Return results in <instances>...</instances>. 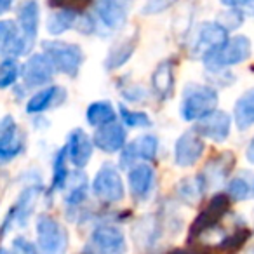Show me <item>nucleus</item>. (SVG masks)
<instances>
[{
  "mask_svg": "<svg viewBox=\"0 0 254 254\" xmlns=\"http://www.w3.org/2000/svg\"><path fill=\"white\" fill-rule=\"evenodd\" d=\"M68 157L66 150L60 148L53 160V178H51V191H61L66 188V183L70 180V169H68Z\"/></svg>",
  "mask_w": 254,
  "mask_h": 254,
  "instance_id": "30",
  "label": "nucleus"
},
{
  "mask_svg": "<svg viewBox=\"0 0 254 254\" xmlns=\"http://www.w3.org/2000/svg\"><path fill=\"white\" fill-rule=\"evenodd\" d=\"M246 159H247V162L254 166V136H253V139H251L249 145H247V148H246Z\"/></svg>",
  "mask_w": 254,
  "mask_h": 254,
  "instance_id": "41",
  "label": "nucleus"
},
{
  "mask_svg": "<svg viewBox=\"0 0 254 254\" xmlns=\"http://www.w3.org/2000/svg\"><path fill=\"white\" fill-rule=\"evenodd\" d=\"M26 146V136L19 129L12 115L0 119V166L12 162L23 153Z\"/></svg>",
  "mask_w": 254,
  "mask_h": 254,
  "instance_id": "11",
  "label": "nucleus"
},
{
  "mask_svg": "<svg viewBox=\"0 0 254 254\" xmlns=\"http://www.w3.org/2000/svg\"><path fill=\"white\" fill-rule=\"evenodd\" d=\"M68 193L64 197V204L68 205V209H78L80 205L85 204L87 200V193H89V185L87 181V174L82 173V169H75L73 173H70V180L66 183Z\"/></svg>",
  "mask_w": 254,
  "mask_h": 254,
  "instance_id": "27",
  "label": "nucleus"
},
{
  "mask_svg": "<svg viewBox=\"0 0 254 254\" xmlns=\"http://www.w3.org/2000/svg\"><path fill=\"white\" fill-rule=\"evenodd\" d=\"M138 42H139L138 28L132 26L131 30H126V32L113 42V46L108 49V54H106V58H105L106 70L113 71V70L122 68L124 64L132 58L136 47H138Z\"/></svg>",
  "mask_w": 254,
  "mask_h": 254,
  "instance_id": "18",
  "label": "nucleus"
},
{
  "mask_svg": "<svg viewBox=\"0 0 254 254\" xmlns=\"http://www.w3.org/2000/svg\"><path fill=\"white\" fill-rule=\"evenodd\" d=\"M219 96L214 85L190 82L183 87L180 101V117L185 122H198L218 110Z\"/></svg>",
  "mask_w": 254,
  "mask_h": 254,
  "instance_id": "1",
  "label": "nucleus"
},
{
  "mask_svg": "<svg viewBox=\"0 0 254 254\" xmlns=\"http://www.w3.org/2000/svg\"><path fill=\"white\" fill-rule=\"evenodd\" d=\"M78 18H80V11H77V9H56V11H53L47 16L46 30L53 37L64 35L66 32H70V30H73L77 26Z\"/></svg>",
  "mask_w": 254,
  "mask_h": 254,
  "instance_id": "25",
  "label": "nucleus"
},
{
  "mask_svg": "<svg viewBox=\"0 0 254 254\" xmlns=\"http://www.w3.org/2000/svg\"><path fill=\"white\" fill-rule=\"evenodd\" d=\"M56 75L51 61L44 53H33L21 64V87L25 91H37L53 84Z\"/></svg>",
  "mask_w": 254,
  "mask_h": 254,
  "instance_id": "10",
  "label": "nucleus"
},
{
  "mask_svg": "<svg viewBox=\"0 0 254 254\" xmlns=\"http://www.w3.org/2000/svg\"><path fill=\"white\" fill-rule=\"evenodd\" d=\"M127 239L117 223L99 221L84 244V254H126Z\"/></svg>",
  "mask_w": 254,
  "mask_h": 254,
  "instance_id": "4",
  "label": "nucleus"
},
{
  "mask_svg": "<svg viewBox=\"0 0 254 254\" xmlns=\"http://www.w3.org/2000/svg\"><path fill=\"white\" fill-rule=\"evenodd\" d=\"M249 254H254V249H253V251H251V253H249Z\"/></svg>",
  "mask_w": 254,
  "mask_h": 254,
  "instance_id": "45",
  "label": "nucleus"
},
{
  "mask_svg": "<svg viewBox=\"0 0 254 254\" xmlns=\"http://www.w3.org/2000/svg\"><path fill=\"white\" fill-rule=\"evenodd\" d=\"M0 254H11V253H9L7 249H2V247H0Z\"/></svg>",
  "mask_w": 254,
  "mask_h": 254,
  "instance_id": "43",
  "label": "nucleus"
},
{
  "mask_svg": "<svg viewBox=\"0 0 254 254\" xmlns=\"http://www.w3.org/2000/svg\"><path fill=\"white\" fill-rule=\"evenodd\" d=\"M21 78V64L14 58H2L0 60V91L18 85Z\"/></svg>",
  "mask_w": 254,
  "mask_h": 254,
  "instance_id": "32",
  "label": "nucleus"
},
{
  "mask_svg": "<svg viewBox=\"0 0 254 254\" xmlns=\"http://www.w3.org/2000/svg\"><path fill=\"white\" fill-rule=\"evenodd\" d=\"M205 152V143L195 131H187L174 143V162L178 167H193Z\"/></svg>",
  "mask_w": 254,
  "mask_h": 254,
  "instance_id": "19",
  "label": "nucleus"
},
{
  "mask_svg": "<svg viewBox=\"0 0 254 254\" xmlns=\"http://www.w3.org/2000/svg\"><path fill=\"white\" fill-rule=\"evenodd\" d=\"M32 44L25 39L16 19H0V58H14L28 54Z\"/></svg>",
  "mask_w": 254,
  "mask_h": 254,
  "instance_id": "15",
  "label": "nucleus"
},
{
  "mask_svg": "<svg viewBox=\"0 0 254 254\" xmlns=\"http://www.w3.org/2000/svg\"><path fill=\"white\" fill-rule=\"evenodd\" d=\"M226 195L230 200L244 202L253 195V183L244 176H235L226 183Z\"/></svg>",
  "mask_w": 254,
  "mask_h": 254,
  "instance_id": "33",
  "label": "nucleus"
},
{
  "mask_svg": "<svg viewBox=\"0 0 254 254\" xmlns=\"http://www.w3.org/2000/svg\"><path fill=\"white\" fill-rule=\"evenodd\" d=\"M176 63L174 60H162L155 68H153L152 78H150V85H152V92L159 101H167L173 98L174 84H176V73H174Z\"/></svg>",
  "mask_w": 254,
  "mask_h": 254,
  "instance_id": "22",
  "label": "nucleus"
},
{
  "mask_svg": "<svg viewBox=\"0 0 254 254\" xmlns=\"http://www.w3.org/2000/svg\"><path fill=\"white\" fill-rule=\"evenodd\" d=\"M119 117L120 122L124 124V127H129V129H150L153 126L152 117L146 112H141V110H131L126 108L124 105L119 106Z\"/></svg>",
  "mask_w": 254,
  "mask_h": 254,
  "instance_id": "31",
  "label": "nucleus"
},
{
  "mask_svg": "<svg viewBox=\"0 0 254 254\" xmlns=\"http://www.w3.org/2000/svg\"><path fill=\"white\" fill-rule=\"evenodd\" d=\"M42 193H44V187L40 183H32L23 188L19 191L16 202L12 204V207L9 209L4 223H2L0 235H5L11 228H25L28 225L30 218H32Z\"/></svg>",
  "mask_w": 254,
  "mask_h": 254,
  "instance_id": "6",
  "label": "nucleus"
},
{
  "mask_svg": "<svg viewBox=\"0 0 254 254\" xmlns=\"http://www.w3.org/2000/svg\"><path fill=\"white\" fill-rule=\"evenodd\" d=\"M119 91H120V94L124 96V99L129 103H141V101H146V99H148L146 89L139 84L129 82V78H127V82L124 85L119 84Z\"/></svg>",
  "mask_w": 254,
  "mask_h": 254,
  "instance_id": "34",
  "label": "nucleus"
},
{
  "mask_svg": "<svg viewBox=\"0 0 254 254\" xmlns=\"http://www.w3.org/2000/svg\"><path fill=\"white\" fill-rule=\"evenodd\" d=\"M117 117H119V110L113 106V103L106 101V99L92 101L85 110V120L89 126L96 127V129L117 122Z\"/></svg>",
  "mask_w": 254,
  "mask_h": 254,
  "instance_id": "29",
  "label": "nucleus"
},
{
  "mask_svg": "<svg viewBox=\"0 0 254 254\" xmlns=\"http://www.w3.org/2000/svg\"><path fill=\"white\" fill-rule=\"evenodd\" d=\"M16 23L25 35V39L33 46L40 30V5L37 0H25L16 12Z\"/></svg>",
  "mask_w": 254,
  "mask_h": 254,
  "instance_id": "24",
  "label": "nucleus"
},
{
  "mask_svg": "<svg viewBox=\"0 0 254 254\" xmlns=\"http://www.w3.org/2000/svg\"><path fill=\"white\" fill-rule=\"evenodd\" d=\"M232 124L233 119L228 112L223 110H214L209 113L207 117L200 119L195 122L193 131L200 136L202 139H209L212 143H223L228 139L230 132H232Z\"/></svg>",
  "mask_w": 254,
  "mask_h": 254,
  "instance_id": "16",
  "label": "nucleus"
},
{
  "mask_svg": "<svg viewBox=\"0 0 254 254\" xmlns=\"http://www.w3.org/2000/svg\"><path fill=\"white\" fill-rule=\"evenodd\" d=\"M91 191L101 204L113 205L126 198V183L120 169L113 164H105L91 181Z\"/></svg>",
  "mask_w": 254,
  "mask_h": 254,
  "instance_id": "7",
  "label": "nucleus"
},
{
  "mask_svg": "<svg viewBox=\"0 0 254 254\" xmlns=\"http://www.w3.org/2000/svg\"><path fill=\"white\" fill-rule=\"evenodd\" d=\"M207 191L205 183L202 180L200 174H195V176H187L178 183L176 187V197L180 198L183 204L195 207L197 204H200L202 197Z\"/></svg>",
  "mask_w": 254,
  "mask_h": 254,
  "instance_id": "28",
  "label": "nucleus"
},
{
  "mask_svg": "<svg viewBox=\"0 0 254 254\" xmlns=\"http://www.w3.org/2000/svg\"><path fill=\"white\" fill-rule=\"evenodd\" d=\"M64 99H66V91H64L61 85L49 84L42 89H37V91L26 99L25 110L28 115H42L47 110L63 105Z\"/></svg>",
  "mask_w": 254,
  "mask_h": 254,
  "instance_id": "21",
  "label": "nucleus"
},
{
  "mask_svg": "<svg viewBox=\"0 0 254 254\" xmlns=\"http://www.w3.org/2000/svg\"><path fill=\"white\" fill-rule=\"evenodd\" d=\"M228 39L230 32L218 19L216 21H202L193 30L190 46H188V54L191 60H198L204 63L212 54L218 53Z\"/></svg>",
  "mask_w": 254,
  "mask_h": 254,
  "instance_id": "3",
  "label": "nucleus"
},
{
  "mask_svg": "<svg viewBox=\"0 0 254 254\" xmlns=\"http://www.w3.org/2000/svg\"><path fill=\"white\" fill-rule=\"evenodd\" d=\"M244 19H246V14L239 9H228L226 12H223L221 18L218 19L223 26H225L228 32H233V30H239L242 26Z\"/></svg>",
  "mask_w": 254,
  "mask_h": 254,
  "instance_id": "35",
  "label": "nucleus"
},
{
  "mask_svg": "<svg viewBox=\"0 0 254 254\" xmlns=\"http://www.w3.org/2000/svg\"><path fill=\"white\" fill-rule=\"evenodd\" d=\"M64 150H66L68 162H70L75 169H85L92 159L94 143H92V138L84 129L75 127V129H71V131L68 132Z\"/></svg>",
  "mask_w": 254,
  "mask_h": 254,
  "instance_id": "17",
  "label": "nucleus"
},
{
  "mask_svg": "<svg viewBox=\"0 0 254 254\" xmlns=\"http://www.w3.org/2000/svg\"><path fill=\"white\" fill-rule=\"evenodd\" d=\"M14 7V0H0V16L7 14Z\"/></svg>",
  "mask_w": 254,
  "mask_h": 254,
  "instance_id": "40",
  "label": "nucleus"
},
{
  "mask_svg": "<svg viewBox=\"0 0 254 254\" xmlns=\"http://www.w3.org/2000/svg\"><path fill=\"white\" fill-rule=\"evenodd\" d=\"M253 54V44H251L249 37L246 35H233L226 40V44L212 54L209 60L204 61L207 71L214 73V71H223L230 66H235L244 61H247Z\"/></svg>",
  "mask_w": 254,
  "mask_h": 254,
  "instance_id": "9",
  "label": "nucleus"
},
{
  "mask_svg": "<svg viewBox=\"0 0 254 254\" xmlns=\"http://www.w3.org/2000/svg\"><path fill=\"white\" fill-rule=\"evenodd\" d=\"M221 4L228 9H239L246 16H254V0H221Z\"/></svg>",
  "mask_w": 254,
  "mask_h": 254,
  "instance_id": "38",
  "label": "nucleus"
},
{
  "mask_svg": "<svg viewBox=\"0 0 254 254\" xmlns=\"http://www.w3.org/2000/svg\"><path fill=\"white\" fill-rule=\"evenodd\" d=\"M11 254H39L37 244H33L32 240H28L26 237H16L11 242Z\"/></svg>",
  "mask_w": 254,
  "mask_h": 254,
  "instance_id": "37",
  "label": "nucleus"
},
{
  "mask_svg": "<svg viewBox=\"0 0 254 254\" xmlns=\"http://www.w3.org/2000/svg\"><path fill=\"white\" fill-rule=\"evenodd\" d=\"M232 119L239 131H247L254 126V87H249L239 96L233 105Z\"/></svg>",
  "mask_w": 254,
  "mask_h": 254,
  "instance_id": "26",
  "label": "nucleus"
},
{
  "mask_svg": "<svg viewBox=\"0 0 254 254\" xmlns=\"http://www.w3.org/2000/svg\"><path fill=\"white\" fill-rule=\"evenodd\" d=\"M230 211V198L226 193H216L212 195V198L209 200V204L204 207V211H200V214L193 219L190 226V233L188 239H195L198 233L205 232V230L212 228V226L219 225L221 219L226 216V212Z\"/></svg>",
  "mask_w": 254,
  "mask_h": 254,
  "instance_id": "14",
  "label": "nucleus"
},
{
  "mask_svg": "<svg viewBox=\"0 0 254 254\" xmlns=\"http://www.w3.org/2000/svg\"><path fill=\"white\" fill-rule=\"evenodd\" d=\"M39 254H66L70 235L63 223L51 214H39L35 221Z\"/></svg>",
  "mask_w": 254,
  "mask_h": 254,
  "instance_id": "5",
  "label": "nucleus"
},
{
  "mask_svg": "<svg viewBox=\"0 0 254 254\" xmlns=\"http://www.w3.org/2000/svg\"><path fill=\"white\" fill-rule=\"evenodd\" d=\"M40 49L51 61L54 71L75 78L85 63V53L78 44L64 40H44Z\"/></svg>",
  "mask_w": 254,
  "mask_h": 254,
  "instance_id": "2",
  "label": "nucleus"
},
{
  "mask_svg": "<svg viewBox=\"0 0 254 254\" xmlns=\"http://www.w3.org/2000/svg\"><path fill=\"white\" fill-rule=\"evenodd\" d=\"M99 35L106 37L124 30L129 16V0H92V11Z\"/></svg>",
  "mask_w": 254,
  "mask_h": 254,
  "instance_id": "8",
  "label": "nucleus"
},
{
  "mask_svg": "<svg viewBox=\"0 0 254 254\" xmlns=\"http://www.w3.org/2000/svg\"><path fill=\"white\" fill-rule=\"evenodd\" d=\"M157 174L152 164L148 162H136L127 169V187H129V193L134 198V202L141 204L146 202L153 193L155 188Z\"/></svg>",
  "mask_w": 254,
  "mask_h": 254,
  "instance_id": "13",
  "label": "nucleus"
},
{
  "mask_svg": "<svg viewBox=\"0 0 254 254\" xmlns=\"http://www.w3.org/2000/svg\"><path fill=\"white\" fill-rule=\"evenodd\" d=\"M94 148L103 153H119L127 145V129L122 122H112L108 126L98 127L92 134Z\"/></svg>",
  "mask_w": 254,
  "mask_h": 254,
  "instance_id": "20",
  "label": "nucleus"
},
{
  "mask_svg": "<svg viewBox=\"0 0 254 254\" xmlns=\"http://www.w3.org/2000/svg\"><path fill=\"white\" fill-rule=\"evenodd\" d=\"M87 2H91V0H49V4L58 9L68 7V9H77V11H78V4H87Z\"/></svg>",
  "mask_w": 254,
  "mask_h": 254,
  "instance_id": "39",
  "label": "nucleus"
},
{
  "mask_svg": "<svg viewBox=\"0 0 254 254\" xmlns=\"http://www.w3.org/2000/svg\"><path fill=\"white\" fill-rule=\"evenodd\" d=\"M169 254H193V253H190V251H173V253H169Z\"/></svg>",
  "mask_w": 254,
  "mask_h": 254,
  "instance_id": "42",
  "label": "nucleus"
},
{
  "mask_svg": "<svg viewBox=\"0 0 254 254\" xmlns=\"http://www.w3.org/2000/svg\"><path fill=\"white\" fill-rule=\"evenodd\" d=\"M176 0H146L145 5L141 7L143 16H155L160 12H166L169 7H173Z\"/></svg>",
  "mask_w": 254,
  "mask_h": 254,
  "instance_id": "36",
  "label": "nucleus"
},
{
  "mask_svg": "<svg viewBox=\"0 0 254 254\" xmlns=\"http://www.w3.org/2000/svg\"><path fill=\"white\" fill-rule=\"evenodd\" d=\"M253 195H254V181H253Z\"/></svg>",
  "mask_w": 254,
  "mask_h": 254,
  "instance_id": "44",
  "label": "nucleus"
},
{
  "mask_svg": "<svg viewBox=\"0 0 254 254\" xmlns=\"http://www.w3.org/2000/svg\"><path fill=\"white\" fill-rule=\"evenodd\" d=\"M233 166H235V155L232 152L218 153L214 159L209 160L205 164L204 171L200 173L202 180L205 183V188L209 190V188H216L219 185L226 183Z\"/></svg>",
  "mask_w": 254,
  "mask_h": 254,
  "instance_id": "23",
  "label": "nucleus"
},
{
  "mask_svg": "<svg viewBox=\"0 0 254 254\" xmlns=\"http://www.w3.org/2000/svg\"><path fill=\"white\" fill-rule=\"evenodd\" d=\"M159 153V138L155 134L138 136L132 141H127L124 150L120 152L119 166L122 169H129L136 162H153Z\"/></svg>",
  "mask_w": 254,
  "mask_h": 254,
  "instance_id": "12",
  "label": "nucleus"
}]
</instances>
